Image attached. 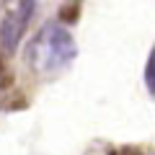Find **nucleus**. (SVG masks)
Masks as SVG:
<instances>
[{
	"label": "nucleus",
	"mask_w": 155,
	"mask_h": 155,
	"mask_svg": "<svg viewBox=\"0 0 155 155\" xmlns=\"http://www.w3.org/2000/svg\"><path fill=\"white\" fill-rule=\"evenodd\" d=\"M75 52L78 49L70 34L57 23H47L28 44V65L39 75L49 78V75H57L60 70H65L75 60Z\"/></svg>",
	"instance_id": "1"
},
{
	"label": "nucleus",
	"mask_w": 155,
	"mask_h": 155,
	"mask_svg": "<svg viewBox=\"0 0 155 155\" xmlns=\"http://www.w3.org/2000/svg\"><path fill=\"white\" fill-rule=\"evenodd\" d=\"M31 13H34V0H16V5L5 13L3 26H0V47L5 54H13L18 49L23 34H26V26L31 21Z\"/></svg>",
	"instance_id": "2"
},
{
	"label": "nucleus",
	"mask_w": 155,
	"mask_h": 155,
	"mask_svg": "<svg viewBox=\"0 0 155 155\" xmlns=\"http://www.w3.org/2000/svg\"><path fill=\"white\" fill-rule=\"evenodd\" d=\"M11 83H13V72L8 67V62H5V54H0V91L8 88Z\"/></svg>",
	"instance_id": "3"
},
{
	"label": "nucleus",
	"mask_w": 155,
	"mask_h": 155,
	"mask_svg": "<svg viewBox=\"0 0 155 155\" xmlns=\"http://www.w3.org/2000/svg\"><path fill=\"white\" fill-rule=\"evenodd\" d=\"M85 155H116V150L111 147L109 142H93L88 150H85Z\"/></svg>",
	"instance_id": "4"
}]
</instances>
